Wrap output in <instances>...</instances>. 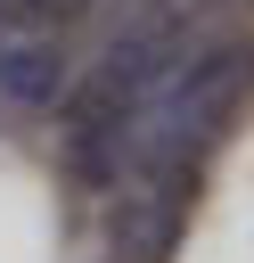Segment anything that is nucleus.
Returning <instances> with one entry per match:
<instances>
[{"mask_svg":"<svg viewBox=\"0 0 254 263\" xmlns=\"http://www.w3.org/2000/svg\"><path fill=\"white\" fill-rule=\"evenodd\" d=\"M74 90L66 33H8L0 41V115H49Z\"/></svg>","mask_w":254,"mask_h":263,"instance_id":"1","label":"nucleus"}]
</instances>
